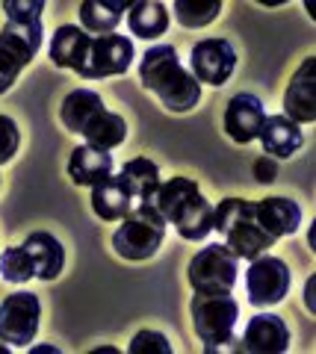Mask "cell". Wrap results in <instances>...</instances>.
I'll return each mask as SVG.
<instances>
[{"mask_svg": "<svg viewBox=\"0 0 316 354\" xmlns=\"http://www.w3.org/2000/svg\"><path fill=\"white\" fill-rule=\"evenodd\" d=\"M6 27L0 30V95L9 92L21 71L36 59V53L45 39L41 27V12L45 3L41 0H6Z\"/></svg>", "mask_w": 316, "mask_h": 354, "instance_id": "cell-1", "label": "cell"}, {"mask_svg": "<svg viewBox=\"0 0 316 354\" xmlns=\"http://www.w3.org/2000/svg\"><path fill=\"white\" fill-rule=\"evenodd\" d=\"M142 88L154 92L169 113H189L201 101V83L183 68L171 44H154L139 59Z\"/></svg>", "mask_w": 316, "mask_h": 354, "instance_id": "cell-2", "label": "cell"}, {"mask_svg": "<svg viewBox=\"0 0 316 354\" xmlns=\"http://www.w3.org/2000/svg\"><path fill=\"white\" fill-rule=\"evenodd\" d=\"M151 204L166 218V225H174L180 239L201 242L204 236L213 234L216 204H210L201 195L198 183L192 177H169V180H162Z\"/></svg>", "mask_w": 316, "mask_h": 354, "instance_id": "cell-3", "label": "cell"}, {"mask_svg": "<svg viewBox=\"0 0 316 354\" xmlns=\"http://www.w3.org/2000/svg\"><path fill=\"white\" fill-rule=\"evenodd\" d=\"M213 230H219L225 245L239 260H248V263L275 245V239L257 225L254 201H245V198H225V201L216 204Z\"/></svg>", "mask_w": 316, "mask_h": 354, "instance_id": "cell-4", "label": "cell"}, {"mask_svg": "<svg viewBox=\"0 0 316 354\" xmlns=\"http://www.w3.org/2000/svg\"><path fill=\"white\" fill-rule=\"evenodd\" d=\"M162 239H166V218L157 213L154 204H139L122 218V227L113 234V251L122 260L142 263L162 248Z\"/></svg>", "mask_w": 316, "mask_h": 354, "instance_id": "cell-5", "label": "cell"}, {"mask_svg": "<svg viewBox=\"0 0 316 354\" xmlns=\"http://www.w3.org/2000/svg\"><path fill=\"white\" fill-rule=\"evenodd\" d=\"M192 328L207 351H219L227 342L236 339V322H239V304L231 292L222 295H192L189 304Z\"/></svg>", "mask_w": 316, "mask_h": 354, "instance_id": "cell-6", "label": "cell"}, {"mask_svg": "<svg viewBox=\"0 0 316 354\" xmlns=\"http://www.w3.org/2000/svg\"><path fill=\"white\" fill-rule=\"evenodd\" d=\"M189 286L201 295H222V292H234L236 278H239V257L225 245H207L192 257L189 269H187Z\"/></svg>", "mask_w": 316, "mask_h": 354, "instance_id": "cell-7", "label": "cell"}, {"mask_svg": "<svg viewBox=\"0 0 316 354\" xmlns=\"http://www.w3.org/2000/svg\"><path fill=\"white\" fill-rule=\"evenodd\" d=\"M41 301L36 292H9L0 301V339L12 348H27L36 339Z\"/></svg>", "mask_w": 316, "mask_h": 354, "instance_id": "cell-8", "label": "cell"}, {"mask_svg": "<svg viewBox=\"0 0 316 354\" xmlns=\"http://www.w3.org/2000/svg\"><path fill=\"white\" fill-rule=\"evenodd\" d=\"M290 269L281 257H272V254H260L248 263L245 269V292L248 301L254 307H275L284 301V295L290 292Z\"/></svg>", "mask_w": 316, "mask_h": 354, "instance_id": "cell-9", "label": "cell"}, {"mask_svg": "<svg viewBox=\"0 0 316 354\" xmlns=\"http://www.w3.org/2000/svg\"><path fill=\"white\" fill-rule=\"evenodd\" d=\"M136 50L133 41L118 32H106V36H92L89 53H86L83 68L77 71L83 80H104V77H118L130 68Z\"/></svg>", "mask_w": 316, "mask_h": 354, "instance_id": "cell-10", "label": "cell"}, {"mask_svg": "<svg viewBox=\"0 0 316 354\" xmlns=\"http://www.w3.org/2000/svg\"><path fill=\"white\" fill-rule=\"evenodd\" d=\"M236 68V50L227 39H201L192 44L189 74L207 86H225Z\"/></svg>", "mask_w": 316, "mask_h": 354, "instance_id": "cell-11", "label": "cell"}, {"mask_svg": "<svg viewBox=\"0 0 316 354\" xmlns=\"http://www.w3.org/2000/svg\"><path fill=\"white\" fill-rule=\"evenodd\" d=\"M234 351L243 354H284L290 348V328L284 316L275 313H257L248 319L243 337L234 339Z\"/></svg>", "mask_w": 316, "mask_h": 354, "instance_id": "cell-12", "label": "cell"}, {"mask_svg": "<svg viewBox=\"0 0 316 354\" xmlns=\"http://www.w3.org/2000/svg\"><path fill=\"white\" fill-rule=\"evenodd\" d=\"M284 115L299 127L316 121V57L301 59L296 74L290 77L284 92Z\"/></svg>", "mask_w": 316, "mask_h": 354, "instance_id": "cell-13", "label": "cell"}, {"mask_svg": "<svg viewBox=\"0 0 316 354\" xmlns=\"http://www.w3.org/2000/svg\"><path fill=\"white\" fill-rule=\"evenodd\" d=\"M263 118H266L263 101H260L257 95H252V92H239L225 106L222 127H225L227 136L236 142V145H248V142L257 139L260 127H263Z\"/></svg>", "mask_w": 316, "mask_h": 354, "instance_id": "cell-14", "label": "cell"}, {"mask_svg": "<svg viewBox=\"0 0 316 354\" xmlns=\"http://www.w3.org/2000/svg\"><path fill=\"white\" fill-rule=\"evenodd\" d=\"M254 218H257V225L278 242L281 236H292L299 230L301 207L292 201V198L272 195V198H263V201H254Z\"/></svg>", "mask_w": 316, "mask_h": 354, "instance_id": "cell-15", "label": "cell"}, {"mask_svg": "<svg viewBox=\"0 0 316 354\" xmlns=\"http://www.w3.org/2000/svg\"><path fill=\"white\" fill-rule=\"evenodd\" d=\"M260 145L269 153L272 160H290L292 153H299V148L304 145V133L296 121H290L284 113L281 115H266L263 127L257 133Z\"/></svg>", "mask_w": 316, "mask_h": 354, "instance_id": "cell-16", "label": "cell"}, {"mask_svg": "<svg viewBox=\"0 0 316 354\" xmlns=\"http://www.w3.org/2000/svg\"><path fill=\"white\" fill-rule=\"evenodd\" d=\"M89 44H92V36L83 27L62 24L53 30V36H50V62L57 65V68H68L77 74L86 62Z\"/></svg>", "mask_w": 316, "mask_h": 354, "instance_id": "cell-17", "label": "cell"}, {"mask_svg": "<svg viewBox=\"0 0 316 354\" xmlns=\"http://www.w3.org/2000/svg\"><path fill=\"white\" fill-rule=\"evenodd\" d=\"M115 180L124 186V192L130 195L133 207H139V204H151V201H154L162 177H160V169H157L154 160L136 157V160H130V162L122 165V171L115 174Z\"/></svg>", "mask_w": 316, "mask_h": 354, "instance_id": "cell-18", "label": "cell"}, {"mask_svg": "<svg viewBox=\"0 0 316 354\" xmlns=\"http://www.w3.org/2000/svg\"><path fill=\"white\" fill-rule=\"evenodd\" d=\"M27 254L32 257V266H36V278L39 281H57L62 274V266H65V248L62 242L48 234V230H36V234H30L27 242H24Z\"/></svg>", "mask_w": 316, "mask_h": 354, "instance_id": "cell-19", "label": "cell"}, {"mask_svg": "<svg viewBox=\"0 0 316 354\" xmlns=\"http://www.w3.org/2000/svg\"><path fill=\"white\" fill-rule=\"evenodd\" d=\"M68 177L77 186H97L106 177H113V157L110 151H97L92 145H80L68 157Z\"/></svg>", "mask_w": 316, "mask_h": 354, "instance_id": "cell-20", "label": "cell"}, {"mask_svg": "<svg viewBox=\"0 0 316 354\" xmlns=\"http://www.w3.org/2000/svg\"><path fill=\"white\" fill-rule=\"evenodd\" d=\"M127 27L139 39H160L169 30V6L160 0H136L127 9Z\"/></svg>", "mask_w": 316, "mask_h": 354, "instance_id": "cell-21", "label": "cell"}, {"mask_svg": "<svg viewBox=\"0 0 316 354\" xmlns=\"http://www.w3.org/2000/svg\"><path fill=\"white\" fill-rule=\"evenodd\" d=\"M104 109L101 95L92 92V88H74V92L65 95V101L59 106V121L65 124V130L71 133H83V127Z\"/></svg>", "mask_w": 316, "mask_h": 354, "instance_id": "cell-22", "label": "cell"}, {"mask_svg": "<svg viewBox=\"0 0 316 354\" xmlns=\"http://www.w3.org/2000/svg\"><path fill=\"white\" fill-rule=\"evenodd\" d=\"M127 0H83L80 3V27L95 36H106L118 27L122 12H127Z\"/></svg>", "mask_w": 316, "mask_h": 354, "instance_id": "cell-23", "label": "cell"}, {"mask_svg": "<svg viewBox=\"0 0 316 354\" xmlns=\"http://www.w3.org/2000/svg\"><path fill=\"white\" fill-rule=\"evenodd\" d=\"M80 136H86V145H92L97 151H115L127 139V121L104 106L101 113L83 127Z\"/></svg>", "mask_w": 316, "mask_h": 354, "instance_id": "cell-24", "label": "cell"}, {"mask_svg": "<svg viewBox=\"0 0 316 354\" xmlns=\"http://www.w3.org/2000/svg\"><path fill=\"white\" fill-rule=\"evenodd\" d=\"M92 209L97 218L104 221H122L130 209H133V201H130V195L124 192V186L113 177H106L104 183L92 186Z\"/></svg>", "mask_w": 316, "mask_h": 354, "instance_id": "cell-25", "label": "cell"}, {"mask_svg": "<svg viewBox=\"0 0 316 354\" xmlns=\"http://www.w3.org/2000/svg\"><path fill=\"white\" fill-rule=\"evenodd\" d=\"M174 18L180 27L187 30H198L213 24L222 12V0H174Z\"/></svg>", "mask_w": 316, "mask_h": 354, "instance_id": "cell-26", "label": "cell"}, {"mask_svg": "<svg viewBox=\"0 0 316 354\" xmlns=\"http://www.w3.org/2000/svg\"><path fill=\"white\" fill-rule=\"evenodd\" d=\"M0 274L9 283H27L30 278H36V266H32V257L24 245L3 248V254H0Z\"/></svg>", "mask_w": 316, "mask_h": 354, "instance_id": "cell-27", "label": "cell"}, {"mask_svg": "<svg viewBox=\"0 0 316 354\" xmlns=\"http://www.w3.org/2000/svg\"><path fill=\"white\" fill-rule=\"evenodd\" d=\"M171 342L166 334H160V330H139V334L130 339L127 346V354H171Z\"/></svg>", "mask_w": 316, "mask_h": 354, "instance_id": "cell-28", "label": "cell"}, {"mask_svg": "<svg viewBox=\"0 0 316 354\" xmlns=\"http://www.w3.org/2000/svg\"><path fill=\"white\" fill-rule=\"evenodd\" d=\"M21 148V130L9 115H0V165H6Z\"/></svg>", "mask_w": 316, "mask_h": 354, "instance_id": "cell-29", "label": "cell"}, {"mask_svg": "<svg viewBox=\"0 0 316 354\" xmlns=\"http://www.w3.org/2000/svg\"><path fill=\"white\" fill-rule=\"evenodd\" d=\"M275 177H278V169H275V162H272V157H263V160L254 162V180L257 183H272Z\"/></svg>", "mask_w": 316, "mask_h": 354, "instance_id": "cell-30", "label": "cell"}, {"mask_svg": "<svg viewBox=\"0 0 316 354\" xmlns=\"http://www.w3.org/2000/svg\"><path fill=\"white\" fill-rule=\"evenodd\" d=\"M304 307L313 310V281H308V286H304Z\"/></svg>", "mask_w": 316, "mask_h": 354, "instance_id": "cell-31", "label": "cell"}, {"mask_svg": "<svg viewBox=\"0 0 316 354\" xmlns=\"http://www.w3.org/2000/svg\"><path fill=\"white\" fill-rule=\"evenodd\" d=\"M0 354H9V346H3V339H0Z\"/></svg>", "mask_w": 316, "mask_h": 354, "instance_id": "cell-32", "label": "cell"}]
</instances>
